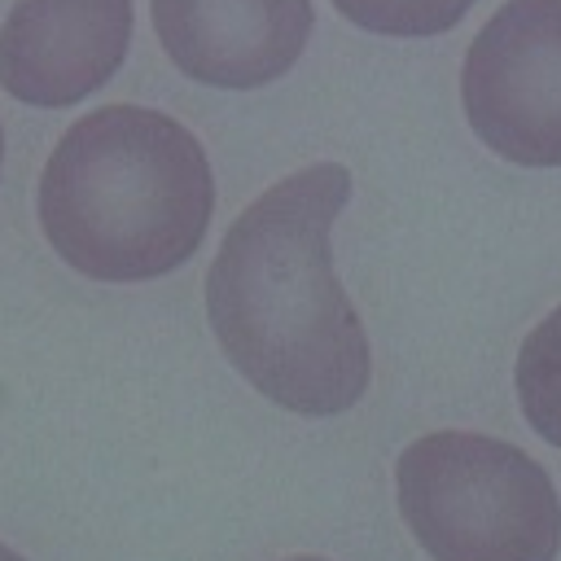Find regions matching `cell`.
Instances as JSON below:
<instances>
[{
    "instance_id": "obj_8",
    "label": "cell",
    "mask_w": 561,
    "mask_h": 561,
    "mask_svg": "<svg viewBox=\"0 0 561 561\" xmlns=\"http://www.w3.org/2000/svg\"><path fill=\"white\" fill-rule=\"evenodd\" d=\"M552 333H557V311H548L539 320V329L522 342V359H517V394L526 408V421L557 443V351H552Z\"/></svg>"
},
{
    "instance_id": "obj_2",
    "label": "cell",
    "mask_w": 561,
    "mask_h": 561,
    "mask_svg": "<svg viewBox=\"0 0 561 561\" xmlns=\"http://www.w3.org/2000/svg\"><path fill=\"white\" fill-rule=\"evenodd\" d=\"M35 210L61 263L131 285L188 263L215 215L202 140L162 110L101 105L66 127L44 162Z\"/></svg>"
},
{
    "instance_id": "obj_7",
    "label": "cell",
    "mask_w": 561,
    "mask_h": 561,
    "mask_svg": "<svg viewBox=\"0 0 561 561\" xmlns=\"http://www.w3.org/2000/svg\"><path fill=\"white\" fill-rule=\"evenodd\" d=\"M337 13L377 31V35H438L447 26H456L469 13V0L456 4H434V0H337Z\"/></svg>"
},
{
    "instance_id": "obj_5",
    "label": "cell",
    "mask_w": 561,
    "mask_h": 561,
    "mask_svg": "<svg viewBox=\"0 0 561 561\" xmlns=\"http://www.w3.org/2000/svg\"><path fill=\"white\" fill-rule=\"evenodd\" d=\"M127 0H22L4 18V92L61 110L105 88L131 48Z\"/></svg>"
},
{
    "instance_id": "obj_6",
    "label": "cell",
    "mask_w": 561,
    "mask_h": 561,
    "mask_svg": "<svg viewBox=\"0 0 561 561\" xmlns=\"http://www.w3.org/2000/svg\"><path fill=\"white\" fill-rule=\"evenodd\" d=\"M149 13L175 70L210 88L276 83L316 26L307 0H153Z\"/></svg>"
},
{
    "instance_id": "obj_4",
    "label": "cell",
    "mask_w": 561,
    "mask_h": 561,
    "mask_svg": "<svg viewBox=\"0 0 561 561\" xmlns=\"http://www.w3.org/2000/svg\"><path fill=\"white\" fill-rule=\"evenodd\" d=\"M465 118L517 167L561 162V26L548 0L500 4L460 70Z\"/></svg>"
},
{
    "instance_id": "obj_1",
    "label": "cell",
    "mask_w": 561,
    "mask_h": 561,
    "mask_svg": "<svg viewBox=\"0 0 561 561\" xmlns=\"http://www.w3.org/2000/svg\"><path fill=\"white\" fill-rule=\"evenodd\" d=\"M351 202L342 162L263 188L224 232L206 272V320L228 364L298 416L355 408L373 377L368 333L333 276L329 228Z\"/></svg>"
},
{
    "instance_id": "obj_3",
    "label": "cell",
    "mask_w": 561,
    "mask_h": 561,
    "mask_svg": "<svg viewBox=\"0 0 561 561\" xmlns=\"http://www.w3.org/2000/svg\"><path fill=\"white\" fill-rule=\"evenodd\" d=\"M394 495L412 539L438 561H548L557 552V482L522 447L434 430L394 460Z\"/></svg>"
}]
</instances>
